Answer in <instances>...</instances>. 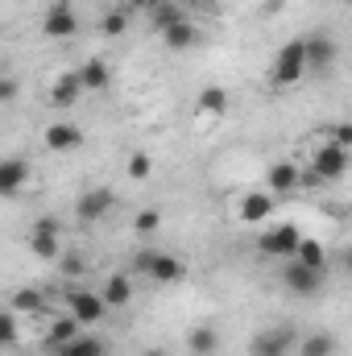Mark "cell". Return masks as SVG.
Segmentation results:
<instances>
[{
	"label": "cell",
	"instance_id": "1",
	"mask_svg": "<svg viewBox=\"0 0 352 356\" xmlns=\"http://www.w3.org/2000/svg\"><path fill=\"white\" fill-rule=\"evenodd\" d=\"M303 75H307V54H303V38H294L282 46L269 79H273V88H294V83H303Z\"/></svg>",
	"mask_w": 352,
	"mask_h": 356
},
{
	"label": "cell",
	"instance_id": "2",
	"mask_svg": "<svg viewBox=\"0 0 352 356\" xmlns=\"http://www.w3.org/2000/svg\"><path fill=\"white\" fill-rule=\"evenodd\" d=\"M307 170L315 175V182H336V178L349 175V149H340V145H332V141H319Z\"/></svg>",
	"mask_w": 352,
	"mask_h": 356
},
{
	"label": "cell",
	"instance_id": "3",
	"mask_svg": "<svg viewBox=\"0 0 352 356\" xmlns=\"http://www.w3.org/2000/svg\"><path fill=\"white\" fill-rule=\"evenodd\" d=\"M137 269L145 273V277H154L158 286H175L186 277V266L170 257V253H158V249H145V253H137Z\"/></svg>",
	"mask_w": 352,
	"mask_h": 356
},
{
	"label": "cell",
	"instance_id": "4",
	"mask_svg": "<svg viewBox=\"0 0 352 356\" xmlns=\"http://www.w3.org/2000/svg\"><path fill=\"white\" fill-rule=\"evenodd\" d=\"M298 344V332L290 323H278V327H265L249 340V356H290Z\"/></svg>",
	"mask_w": 352,
	"mask_h": 356
},
{
	"label": "cell",
	"instance_id": "5",
	"mask_svg": "<svg viewBox=\"0 0 352 356\" xmlns=\"http://www.w3.org/2000/svg\"><path fill=\"white\" fill-rule=\"evenodd\" d=\"M63 228H58V220H38L33 224V232H29V253L38 257V261H58L63 257Z\"/></svg>",
	"mask_w": 352,
	"mask_h": 356
},
{
	"label": "cell",
	"instance_id": "6",
	"mask_svg": "<svg viewBox=\"0 0 352 356\" xmlns=\"http://www.w3.org/2000/svg\"><path fill=\"white\" fill-rule=\"evenodd\" d=\"M323 282H328V273H315V269L298 266L294 257H286V266H282V286H286L290 294H298V298H315V294L323 290Z\"/></svg>",
	"mask_w": 352,
	"mask_h": 356
},
{
	"label": "cell",
	"instance_id": "7",
	"mask_svg": "<svg viewBox=\"0 0 352 356\" xmlns=\"http://www.w3.org/2000/svg\"><path fill=\"white\" fill-rule=\"evenodd\" d=\"M303 241V232L294 228V224H273L269 232L257 236V249H262L265 257H278V261H286V257H294V245Z\"/></svg>",
	"mask_w": 352,
	"mask_h": 356
},
{
	"label": "cell",
	"instance_id": "8",
	"mask_svg": "<svg viewBox=\"0 0 352 356\" xmlns=\"http://www.w3.org/2000/svg\"><path fill=\"white\" fill-rule=\"evenodd\" d=\"M67 315L79 323V327H91V323H99L104 315H108V307H104V298L95 294V290H71L67 294Z\"/></svg>",
	"mask_w": 352,
	"mask_h": 356
},
{
	"label": "cell",
	"instance_id": "9",
	"mask_svg": "<svg viewBox=\"0 0 352 356\" xmlns=\"http://www.w3.org/2000/svg\"><path fill=\"white\" fill-rule=\"evenodd\" d=\"M112 203H116V195H112L108 186H91V191H83V195L75 199V216H79L83 224H99V220L112 211Z\"/></svg>",
	"mask_w": 352,
	"mask_h": 356
},
{
	"label": "cell",
	"instance_id": "10",
	"mask_svg": "<svg viewBox=\"0 0 352 356\" xmlns=\"http://www.w3.org/2000/svg\"><path fill=\"white\" fill-rule=\"evenodd\" d=\"M83 141H88V137H83V129H79V124H71V120H54V124L46 129V145H50L54 154H75Z\"/></svg>",
	"mask_w": 352,
	"mask_h": 356
},
{
	"label": "cell",
	"instance_id": "11",
	"mask_svg": "<svg viewBox=\"0 0 352 356\" xmlns=\"http://www.w3.org/2000/svg\"><path fill=\"white\" fill-rule=\"evenodd\" d=\"M303 54H307V71H332V63H336V42L332 38H303Z\"/></svg>",
	"mask_w": 352,
	"mask_h": 356
},
{
	"label": "cell",
	"instance_id": "12",
	"mask_svg": "<svg viewBox=\"0 0 352 356\" xmlns=\"http://www.w3.org/2000/svg\"><path fill=\"white\" fill-rule=\"evenodd\" d=\"M42 33H46V38H75V33H79V17H75L67 4H54V8L42 17Z\"/></svg>",
	"mask_w": 352,
	"mask_h": 356
},
{
	"label": "cell",
	"instance_id": "13",
	"mask_svg": "<svg viewBox=\"0 0 352 356\" xmlns=\"http://www.w3.org/2000/svg\"><path fill=\"white\" fill-rule=\"evenodd\" d=\"M25 182H29V162L25 158H0V199L21 195Z\"/></svg>",
	"mask_w": 352,
	"mask_h": 356
},
{
	"label": "cell",
	"instance_id": "14",
	"mask_svg": "<svg viewBox=\"0 0 352 356\" xmlns=\"http://www.w3.org/2000/svg\"><path fill=\"white\" fill-rule=\"evenodd\" d=\"M265 186H269L273 199H278V195H294V191H298V166H294V162H273V166L265 170Z\"/></svg>",
	"mask_w": 352,
	"mask_h": 356
},
{
	"label": "cell",
	"instance_id": "15",
	"mask_svg": "<svg viewBox=\"0 0 352 356\" xmlns=\"http://www.w3.org/2000/svg\"><path fill=\"white\" fill-rule=\"evenodd\" d=\"M273 195L269 191H249L245 199H241V207H237V216L245 220V224H262V220H269V211H273Z\"/></svg>",
	"mask_w": 352,
	"mask_h": 356
},
{
	"label": "cell",
	"instance_id": "16",
	"mask_svg": "<svg viewBox=\"0 0 352 356\" xmlns=\"http://www.w3.org/2000/svg\"><path fill=\"white\" fill-rule=\"evenodd\" d=\"M294 261L307 269H315V273H328V245H319L315 236H303L298 245H294Z\"/></svg>",
	"mask_w": 352,
	"mask_h": 356
},
{
	"label": "cell",
	"instance_id": "17",
	"mask_svg": "<svg viewBox=\"0 0 352 356\" xmlns=\"http://www.w3.org/2000/svg\"><path fill=\"white\" fill-rule=\"evenodd\" d=\"M75 79H79L83 91H104L108 83H112V67H108L104 58H88V63L75 71Z\"/></svg>",
	"mask_w": 352,
	"mask_h": 356
},
{
	"label": "cell",
	"instance_id": "18",
	"mask_svg": "<svg viewBox=\"0 0 352 356\" xmlns=\"http://www.w3.org/2000/svg\"><path fill=\"white\" fill-rule=\"evenodd\" d=\"M162 42H166L175 54H182V50H195V46H199V29L182 17V21H175V25H166V29H162Z\"/></svg>",
	"mask_w": 352,
	"mask_h": 356
},
{
	"label": "cell",
	"instance_id": "19",
	"mask_svg": "<svg viewBox=\"0 0 352 356\" xmlns=\"http://www.w3.org/2000/svg\"><path fill=\"white\" fill-rule=\"evenodd\" d=\"M228 108H232V99H228V91L220 88V83H211V88L199 91V116L220 120V116H228Z\"/></svg>",
	"mask_w": 352,
	"mask_h": 356
},
{
	"label": "cell",
	"instance_id": "20",
	"mask_svg": "<svg viewBox=\"0 0 352 356\" xmlns=\"http://www.w3.org/2000/svg\"><path fill=\"white\" fill-rule=\"evenodd\" d=\"M99 298H104V307H108V311H120V307H129V302H133V277H125V273H112Z\"/></svg>",
	"mask_w": 352,
	"mask_h": 356
},
{
	"label": "cell",
	"instance_id": "21",
	"mask_svg": "<svg viewBox=\"0 0 352 356\" xmlns=\"http://www.w3.org/2000/svg\"><path fill=\"white\" fill-rule=\"evenodd\" d=\"M186 353L191 356H216L220 353V332H216L211 323L191 327V332H186Z\"/></svg>",
	"mask_w": 352,
	"mask_h": 356
},
{
	"label": "cell",
	"instance_id": "22",
	"mask_svg": "<svg viewBox=\"0 0 352 356\" xmlns=\"http://www.w3.org/2000/svg\"><path fill=\"white\" fill-rule=\"evenodd\" d=\"M8 311H21V315H46V294L33 290V286H21V290H13V298H8Z\"/></svg>",
	"mask_w": 352,
	"mask_h": 356
},
{
	"label": "cell",
	"instance_id": "23",
	"mask_svg": "<svg viewBox=\"0 0 352 356\" xmlns=\"http://www.w3.org/2000/svg\"><path fill=\"white\" fill-rule=\"evenodd\" d=\"M294 353H298V356H336V336H332V332H311V336H298Z\"/></svg>",
	"mask_w": 352,
	"mask_h": 356
},
{
	"label": "cell",
	"instance_id": "24",
	"mask_svg": "<svg viewBox=\"0 0 352 356\" xmlns=\"http://www.w3.org/2000/svg\"><path fill=\"white\" fill-rule=\"evenodd\" d=\"M79 95H83V88H79L75 71H67V75H58V79H54V88H50V104H54V108H71Z\"/></svg>",
	"mask_w": 352,
	"mask_h": 356
},
{
	"label": "cell",
	"instance_id": "25",
	"mask_svg": "<svg viewBox=\"0 0 352 356\" xmlns=\"http://www.w3.org/2000/svg\"><path fill=\"white\" fill-rule=\"evenodd\" d=\"M58 356H108V344L99 340V336H88V332H79L71 344H63Z\"/></svg>",
	"mask_w": 352,
	"mask_h": 356
},
{
	"label": "cell",
	"instance_id": "26",
	"mask_svg": "<svg viewBox=\"0 0 352 356\" xmlns=\"http://www.w3.org/2000/svg\"><path fill=\"white\" fill-rule=\"evenodd\" d=\"M79 332H83V327H79L71 315H58V319L50 323V332H46V344H50V348H63V344H71Z\"/></svg>",
	"mask_w": 352,
	"mask_h": 356
},
{
	"label": "cell",
	"instance_id": "27",
	"mask_svg": "<svg viewBox=\"0 0 352 356\" xmlns=\"http://www.w3.org/2000/svg\"><path fill=\"white\" fill-rule=\"evenodd\" d=\"M182 17H186V13L178 8L175 0H150V21H154V29H158V33H162L166 25L182 21Z\"/></svg>",
	"mask_w": 352,
	"mask_h": 356
},
{
	"label": "cell",
	"instance_id": "28",
	"mask_svg": "<svg viewBox=\"0 0 352 356\" xmlns=\"http://www.w3.org/2000/svg\"><path fill=\"white\" fill-rule=\"evenodd\" d=\"M133 228H137V236H154V232L162 228V211H158V207H145V211H137Z\"/></svg>",
	"mask_w": 352,
	"mask_h": 356
},
{
	"label": "cell",
	"instance_id": "29",
	"mask_svg": "<svg viewBox=\"0 0 352 356\" xmlns=\"http://www.w3.org/2000/svg\"><path fill=\"white\" fill-rule=\"evenodd\" d=\"M125 175L133 178V182H145V178L154 175V158H150V154H133L129 166H125Z\"/></svg>",
	"mask_w": 352,
	"mask_h": 356
},
{
	"label": "cell",
	"instance_id": "30",
	"mask_svg": "<svg viewBox=\"0 0 352 356\" xmlns=\"http://www.w3.org/2000/svg\"><path fill=\"white\" fill-rule=\"evenodd\" d=\"M17 336H21V327H17V311H0V348H13Z\"/></svg>",
	"mask_w": 352,
	"mask_h": 356
},
{
	"label": "cell",
	"instance_id": "31",
	"mask_svg": "<svg viewBox=\"0 0 352 356\" xmlns=\"http://www.w3.org/2000/svg\"><path fill=\"white\" fill-rule=\"evenodd\" d=\"M99 29H104V38H125V29H129V13H108L104 21H99Z\"/></svg>",
	"mask_w": 352,
	"mask_h": 356
},
{
	"label": "cell",
	"instance_id": "32",
	"mask_svg": "<svg viewBox=\"0 0 352 356\" xmlns=\"http://www.w3.org/2000/svg\"><path fill=\"white\" fill-rule=\"evenodd\" d=\"M58 269H63V277H83V273H88V261H83L79 253H63V257H58Z\"/></svg>",
	"mask_w": 352,
	"mask_h": 356
},
{
	"label": "cell",
	"instance_id": "33",
	"mask_svg": "<svg viewBox=\"0 0 352 356\" xmlns=\"http://www.w3.org/2000/svg\"><path fill=\"white\" fill-rule=\"evenodd\" d=\"M17 95H21V83L8 79V75H0V104H13Z\"/></svg>",
	"mask_w": 352,
	"mask_h": 356
},
{
	"label": "cell",
	"instance_id": "34",
	"mask_svg": "<svg viewBox=\"0 0 352 356\" xmlns=\"http://www.w3.org/2000/svg\"><path fill=\"white\" fill-rule=\"evenodd\" d=\"M332 145L349 149V145H352V124H336V129H332Z\"/></svg>",
	"mask_w": 352,
	"mask_h": 356
},
{
	"label": "cell",
	"instance_id": "35",
	"mask_svg": "<svg viewBox=\"0 0 352 356\" xmlns=\"http://www.w3.org/2000/svg\"><path fill=\"white\" fill-rule=\"evenodd\" d=\"M282 4H286V0H269V4H265V13H273V8H282Z\"/></svg>",
	"mask_w": 352,
	"mask_h": 356
},
{
	"label": "cell",
	"instance_id": "36",
	"mask_svg": "<svg viewBox=\"0 0 352 356\" xmlns=\"http://www.w3.org/2000/svg\"><path fill=\"white\" fill-rule=\"evenodd\" d=\"M141 356H166V353H162V348H145Z\"/></svg>",
	"mask_w": 352,
	"mask_h": 356
},
{
	"label": "cell",
	"instance_id": "37",
	"mask_svg": "<svg viewBox=\"0 0 352 356\" xmlns=\"http://www.w3.org/2000/svg\"><path fill=\"white\" fill-rule=\"evenodd\" d=\"M120 4H145V0H120Z\"/></svg>",
	"mask_w": 352,
	"mask_h": 356
},
{
	"label": "cell",
	"instance_id": "38",
	"mask_svg": "<svg viewBox=\"0 0 352 356\" xmlns=\"http://www.w3.org/2000/svg\"><path fill=\"white\" fill-rule=\"evenodd\" d=\"M195 4H207V0H195Z\"/></svg>",
	"mask_w": 352,
	"mask_h": 356
},
{
	"label": "cell",
	"instance_id": "39",
	"mask_svg": "<svg viewBox=\"0 0 352 356\" xmlns=\"http://www.w3.org/2000/svg\"><path fill=\"white\" fill-rule=\"evenodd\" d=\"M54 356H58V353H54Z\"/></svg>",
	"mask_w": 352,
	"mask_h": 356
}]
</instances>
